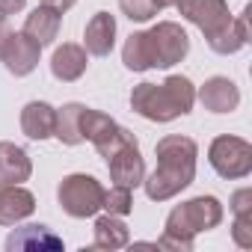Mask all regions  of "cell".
<instances>
[{"instance_id": "obj_22", "label": "cell", "mask_w": 252, "mask_h": 252, "mask_svg": "<svg viewBox=\"0 0 252 252\" xmlns=\"http://www.w3.org/2000/svg\"><path fill=\"white\" fill-rule=\"evenodd\" d=\"M122 63H125V68H128V71H149V68H155V65H152V48H149L146 30L131 33L128 39H125Z\"/></svg>"}, {"instance_id": "obj_7", "label": "cell", "mask_w": 252, "mask_h": 252, "mask_svg": "<svg viewBox=\"0 0 252 252\" xmlns=\"http://www.w3.org/2000/svg\"><path fill=\"white\" fill-rule=\"evenodd\" d=\"M149 48H152V65L155 68H172L181 63L190 51V36L175 21H158L152 30H146Z\"/></svg>"}, {"instance_id": "obj_1", "label": "cell", "mask_w": 252, "mask_h": 252, "mask_svg": "<svg viewBox=\"0 0 252 252\" xmlns=\"http://www.w3.org/2000/svg\"><path fill=\"white\" fill-rule=\"evenodd\" d=\"M155 155H158V166L149 178H143V187L152 202H169L193 184L199 146L190 137L169 134V137L158 140Z\"/></svg>"}, {"instance_id": "obj_4", "label": "cell", "mask_w": 252, "mask_h": 252, "mask_svg": "<svg viewBox=\"0 0 252 252\" xmlns=\"http://www.w3.org/2000/svg\"><path fill=\"white\" fill-rule=\"evenodd\" d=\"M80 137L89 140L104 160L113 158L119 149L137 143V137L128 128H122L113 116H107L101 110H92V107H83V113H80Z\"/></svg>"}, {"instance_id": "obj_23", "label": "cell", "mask_w": 252, "mask_h": 252, "mask_svg": "<svg viewBox=\"0 0 252 252\" xmlns=\"http://www.w3.org/2000/svg\"><path fill=\"white\" fill-rule=\"evenodd\" d=\"M101 211H107V214H113V217H128V214L134 211V196H131V187L113 184L110 190H104Z\"/></svg>"}, {"instance_id": "obj_26", "label": "cell", "mask_w": 252, "mask_h": 252, "mask_svg": "<svg viewBox=\"0 0 252 252\" xmlns=\"http://www.w3.org/2000/svg\"><path fill=\"white\" fill-rule=\"evenodd\" d=\"M231 211L234 214H249L252 211V190L249 187H243V190H237L231 196Z\"/></svg>"}, {"instance_id": "obj_13", "label": "cell", "mask_w": 252, "mask_h": 252, "mask_svg": "<svg viewBox=\"0 0 252 252\" xmlns=\"http://www.w3.org/2000/svg\"><path fill=\"white\" fill-rule=\"evenodd\" d=\"M36 211V196L21 184L0 181V225H18Z\"/></svg>"}, {"instance_id": "obj_17", "label": "cell", "mask_w": 252, "mask_h": 252, "mask_svg": "<svg viewBox=\"0 0 252 252\" xmlns=\"http://www.w3.org/2000/svg\"><path fill=\"white\" fill-rule=\"evenodd\" d=\"M60 24H63V12H57V9H51V6H36L30 15H27V21H24V36H30L39 48H48V45H54V39H57V33H60Z\"/></svg>"}, {"instance_id": "obj_5", "label": "cell", "mask_w": 252, "mask_h": 252, "mask_svg": "<svg viewBox=\"0 0 252 252\" xmlns=\"http://www.w3.org/2000/svg\"><path fill=\"white\" fill-rule=\"evenodd\" d=\"M57 202L60 208L74 217V220H86V217H95L101 211V202H104V187L95 175H86V172H74V175H65L57 187Z\"/></svg>"}, {"instance_id": "obj_16", "label": "cell", "mask_w": 252, "mask_h": 252, "mask_svg": "<svg viewBox=\"0 0 252 252\" xmlns=\"http://www.w3.org/2000/svg\"><path fill=\"white\" fill-rule=\"evenodd\" d=\"M54 125H57V107H51L48 101H30L21 110V131L27 140H48L54 137Z\"/></svg>"}, {"instance_id": "obj_2", "label": "cell", "mask_w": 252, "mask_h": 252, "mask_svg": "<svg viewBox=\"0 0 252 252\" xmlns=\"http://www.w3.org/2000/svg\"><path fill=\"white\" fill-rule=\"evenodd\" d=\"M196 104V86L184 74H169L163 83H140L131 89V110L149 122H172Z\"/></svg>"}, {"instance_id": "obj_24", "label": "cell", "mask_w": 252, "mask_h": 252, "mask_svg": "<svg viewBox=\"0 0 252 252\" xmlns=\"http://www.w3.org/2000/svg\"><path fill=\"white\" fill-rule=\"evenodd\" d=\"M119 9L125 12V18L131 21H152L160 9L155 6V0H119Z\"/></svg>"}, {"instance_id": "obj_15", "label": "cell", "mask_w": 252, "mask_h": 252, "mask_svg": "<svg viewBox=\"0 0 252 252\" xmlns=\"http://www.w3.org/2000/svg\"><path fill=\"white\" fill-rule=\"evenodd\" d=\"M116 45V18L110 12H95L83 30V48L92 57H110Z\"/></svg>"}, {"instance_id": "obj_3", "label": "cell", "mask_w": 252, "mask_h": 252, "mask_svg": "<svg viewBox=\"0 0 252 252\" xmlns=\"http://www.w3.org/2000/svg\"><path fill=\"white\" fill-rule=\"evenodd\" d=\"M222 222V205L217 196H196V199H187L181 205H175L166 217V225H163V234L155 246H163V249H184L190 252L193 249V240L196 234L202 231H211Z\"/></svg>"}, {"instance_id": "obj_14", "label": "cell", "mask_w": 252, "mask_h": 252, "mask_svg": "<svg viewBox=\"0 0 252 252\" xmlns=\"http://www.w3.org/2000/svg\"><path fill=\"white\" fill-rule=\"evenodd\" d=\"M86 65H89V54L83 45H74V42H63L51 57V74L63 83L80 80L86 74Z\"/></svg>"}, {"instance_id": "obj_8", "label": "cell", "mask_w": 252, "mask_h": 252, "mask_svg": "<svg viewBox=\"0 0 252 252\" xmlns=\"http://www.w3.org/2000/svg\"><path fill=\"white\" fill-rule=\"evenodd\" d=\"M178 9L190 24H196L205 33V39L214 36L217 30H222L231 21V12H228L225 0H181Z\"/></svg>"}, {"instance_id": "obj_11", "label": "cell", "mask_w": 252, "mask_h": 252, "mask_svg": "<svg viewBox=\"0 0 252 252\" xmlns=\"http://www.w3.org/2000/svg\"><path fill=\"white\" fill-rule=\"evenodd\" d=\"M196 98L205 104V110L222 116V113H234V110H237V104H240V89H237V83H234L231 77L214 74V77H208V80L199 86Z\"/></svg>"}, {"instance_id": "obj_18", "label": "cell", "mask_w": 252, "mask_h": 252, "mask_svg": "<svg viewBox=\"0 0 252 252\" xmlns=\"http://www.w3.org/2000/svg\"><path fill=\"white\" fill-rule=\"evenodd\" d=\"M33 175L30 155L15 143H0V181L3 184H24Z\"/></svg>"}, {"instance_id": "obj_25", "label": "cell", "mask_w": 252, "mask_h": 252, "mask_svg": "<svg viewBox=\"0 0 252 252\" xmlns=\"http://www.w3.org/2000/svg\"><path fill=\"white\" fill-rule=\"evenodd\" d=\"M231 237H234V243L243 246V249L252 246V211H249V214H234Z\"/></svg>"}, {"instance_id": "obj_9", "label": "cell", "mask_w": 252, "mask_h": 252, "mask_svg": "<svg viewBox=\"0 0 252 252\" xmlns=\"http://www.w3.org/2000/svg\"><path fill=\"white\" fill-rule=\"evenodd\" d=\"M39 54H42V48H39L30 36H24V33H9L6 42H3V51H0V63L6 65L9 74L27 77V74L39 65Z\"/></svg>"}, {"instance_id": "obj_27", "label": "cell", "mask_w": 252, "mask_h": 252, "mask_svg": "<svg viewBox=\"0 0 252 252\" xmlns=\"http://www.w3.org/2000/svg\"><path fill=\"white\" fill-rule=\"evenodd\" d=\"M27 6V0H0V15H15Z\"/></svg>"}, {"instance_id": "obj_10", "label": "cell", "mask_w": 252, "mask_h": 252, "mask_svg": "<svg viewBox=\"0 0 252 252\" xmlns=\"http://www.w3.org/2000/svg\"><path fill=\"white\" fill-rule=\"evenodd\" d=\"M60 249H63V237L42 222L18 225L6 237V252H60Z\"/></svg>"}, {"instance_id": "obj_19", "label": "cell", "mask_w": 252, "mask_h": 252, "mask_svg": "<svg viewBox=\"0 0 252 252\" xmlns=\"http://www.w3.org/2000/svg\"><path fill=\"white\" fill-rule=\"evenodd\" d=\"M205 42H208V48H211L214 54H220V57H231V54H237L240 48H246V45H249V24H246V12H243V15H237V18H231L222 30H217V33H214V36H208Z\"/></svg>"}, {"instance_id": "obj_28", "label": "cell", "mask_w": 252, "mask_h": 252, "mask_svg": "<svg viewBox=\"0 0 252 252\" xmlns=\"http://www.w3.org/2000/svg\"><path fill=\"white\" fill-rule=\"evenodd\" d=\"M42 3L51 6V9H57V12H68V9L77 3V0H42Z\"/></svg>"}, {"instance_id": "obj_29", "label": "cell", "mask_w": 252, "mask_h": 252, "mask_svg": "<svg viewBox=\"0 0 252 252\" xmlns=\"http://www.w3.org/2000/svg\"><path fill=\"white\" fill-rule=\"evenodd\" d=\"M9 33H12V30H9V24H6V15H0V51H3V42H6Z\"/></svg>"}, {"instance_id": "obj_21", "label": "cell", "mask_w": 252, "mask_h": 252, "mask_svg": "<svg viewBox=\"0 0 252 252\" xmlns=\"http://www.w3.org/2000/svg\"><path fill=\"white\" fill-rule=\"evenodd\" d=\"M86 104H77V101H68L57 110V125H54V137L63 143V146H80L83 137H80V113H83Z\"/></svg>"}, {"instance_id": "obj_20", "label": "cell", "mask_w": 252, "mask_h": 252, "mask_svg": "<svg viewBox=\"0 0 252 252\" xmlns=\"http://www.w3.org/2000/svg\"><path fill=\"white\" fill-rule=\"evenodd\" d=\"M92 243L98 249H122V246H128L131 243V231L128 225L122 222V217H113V214H104L95 220V228H92Z\"/></svg>"}, {"instance_id": "obj_30", "label": "cell", "mask_w": 252, "mask_h": 252, "mask_svg": "<svg viewBox=\"0 0 252 252\" xmlns=\"http://www.w3.org/2000/svg\"><path fill=\"white\" fill-rule=\"evenodd\" d=\"M155 6H158V9H178L181 0H155Z\"/></svg>"}, {"instance_id": "obj_6", "label": "cell", "mask_w": 252, "mask_h": 252, "mask_svg": "<svg viewBox=\"0 0 252 252\" xmlns=\"http://www.w3.org/2000/svg\"><path fill=\"white\" fill-rule=\"evenodd\" d=\"M208 163L220 178H246L252 172V146L240 137L222 134L208 146Z\"/></svg>"}, {"instance_id": "obj_12", "label": "cell", "mask_w": 252, "mask_h": 252, "mask_svg": "<svg viewBox=\"0 0 252 252\" xmlns=\"http://www.w3.org/2000/svg\"><path fill=\"white\" fill-rule=\"evenodd\" d=\"M107 169H110V178L122 187H140L143 178H146V160L140 155V143L134 146H125L119 149L113 158H107Z\"/></svg>"}]
</instances>
